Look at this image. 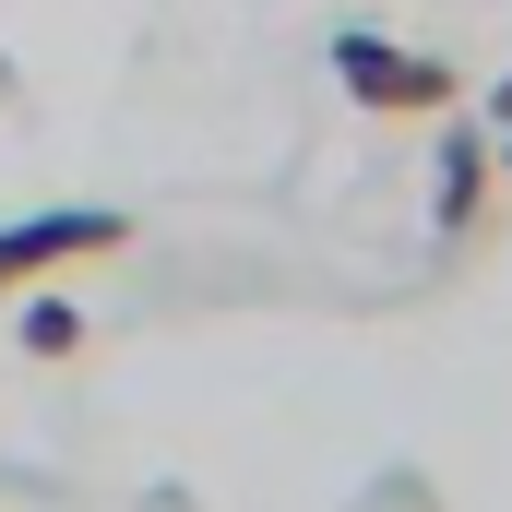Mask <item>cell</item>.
<instances>
[{
  "instance_id": "obj_4",
  "label": "cell",
  "mask_w": 512,
  "mask_h": 512,
  "mask_svg": "<svg viewBox=\"0 0 512 512\" xmlns=\"http://www.w3.org/2000/svg\"><path fill=\"white\" fill-rule=\"evenodd\" d=\"M84 346V310L72 298H24V358H72Z\"/></svg>"
},
{
  "instance_id": "obj_6",
  "label": "cell",
  "mask_w": 512,
  "mask_h": 512,
  "mask_svg": "<svg viewBox=\"0 0 512 512\" xmlns=\"http://www.w3.org/2000/svg\"><path fill=\"white\" fill-rule=\"evenodd\" d=\"M501 179H512V131H501Z\"/></svg>"
},
{
  "instance_id": "obj_1",
  "label": "cell",
  "mask_w": 512,
  "mask_h": 512,
  "mask_svg": "<svg viewBox=\"0 0 512 512\" xmlns=\"http://www.w3.org/2000/svg\"><path fill=\"white\" fill-rule=\"evenodd\" d=\"M334 84L370 108V120H453V72L429 60V48H405V36H370V24H346L334 36Z\"/></svg>"
},
{
  "instance_id": "obj_2",
  "label": "cell",
  "mask_w": 512,
  "mask_h": 512,
  "mask_svg": "<svg viewBox=\"0 0 512 512\" xmlns=\"http://www.w3.org/2000/svg\"><path fill=\"white\" fill-rule=\"evenodd\" d=\"M120 251H131V215H108V203L12 215V227H0V298H24V286H48V274H72V262H120Z\"/></svg>"
},
{
  "instance_id": "obj_5",
  "label": "cell",
  "mask_w": 512,
  "mask_h": 512,
  "mask_svg": "<svg viewBox=\"0 0 512 512\" xmlns=\"http://www.w3.org/2000/svg\"><path fill=\"white\" fill-rule=\"evenodd\" d=\"M489 120H501V131H512V72H501V96H489Z\"/></svg>"
},
{
  "instance_id": "obj_3",
  "label": "cell",
  "mask_w": 512,
  "mask_h": 512,
  "mask_svg": "<svg viewBox=\"0 0 512 512\" xmlns=\"http://www.w3.org/2000/svg\"><path fill=\"white\" fill-rule=\"evenodd\" d=\"M489 179H501V143L465 120H441V167H429V215H441V239H465L477 215H489Z\"/></svg>"
}]
</instances>
